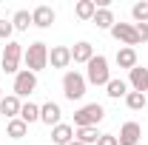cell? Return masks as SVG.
Listing matches in <instances>:
<instances>
[{
	"label": "cell",
	"instance_id": "5",
	"mask_svg": "<svg viewBox=\"0 0 148 145\" xmlns=\"http://www.w3.org/2000/svg\"><path fill=\"white\" fill-rule=\"evenodd\" d=\"M20 60H23V49H20V43L9 40V43L3 46V57H0V71H6V74H17V71H20Z\"/></svg>",
	"mask_w": 148,
	"mask_h": 145
},
{
	"label": "cell",
	"instance_id": "14",
	"mask_svg": "<svg viewBox=\"0 0 148 145\" xmlns=\"http://www.w3.org/2000/svg\"><path fill=\"white\" fill-rule=\"evenodd\" d=\"M51 142H54V145H69V142H74V125H69V122L54 125V128H51Z\"/></svg>",
	"mask_w": 148,
	"mask_h": 145
},
{
	"label": "cell",
	"instance_id": "9",
	"mask_svg": "<svg viewBox=\"0 0 148 145\" xmlns=\"http://www.w3.org/2000/svg\"><path fill=\"white\" fill-rule=\"evenodd\" d=\"M54 20H57V14L51 6H34L32 9V26H37V29H51Z\"/></svg>",
	"mask_w": 148,
	"mask_h": 145
},
{
	"label": "cell",
	"instance_id": "29",
	"mask_svg": "<svg viewBox=\"0 0 148 145\" xmlns=\"http://www.w3.org/2000/svg\"><path fill=\"white\" fill-rule=\"evenodd\" d=\"M69 145H83V142H77V140H74V142H69Z\"/></svg>",
	"mask_w": 148,
	"mask_h": 145
},
{
	"label": "cell",
	"instance_id": "25",
	"mask_svg": "<svg viewBox=\"0 0 148 145\" xmlns=\"http://www.w3.org/2000/svg\"><path fill=\"white\" fill-rule=\"evenodd\" d=\"M131 17L134 23H148V0H140L131 6Z\"/></svg>",
	"mask_w": 148,
	"mask_h": 145
},
{
	"label": "cell",
	"instance_id": "11",
	"mask_svg": "<svg viewBox=\"0 0 148 145\" xmlns=\"http://www.w3.org/2000/svg\"><path fill=\"white\" fill-rule=\"evenodd\" d=\"M49 63H51V68H66L71 63V49L69 46H54L49 51Z\"/></svg>",
	"mask_w": 148,
	"mask_h": 145
},
{
	"label": "cell",
	"instance_id": "6",
	"mask_svg": "<svg viewBox=\"0 0 148 145\" xmlns=\"http://www.w3.org/2000/svg\"><path fill=\"white\" fill-rule=\"evenodd\" d=\"M37 88V74H32L29 68L14 74V97H29Z\"/></svg>",
	"mask_w": 148,
	"mask_h": 145
},
{
	"label": "cell",
	"instance_id": "30",
	"mask_svg": "<svg viewBox=\"0 0 148 145\" xmlns=\"http://www.w3.org/2000/svg\"><path fill=\"white\" fill-rule=\"evenodd\" d=\"M0 100H3V88H0Z\"/></svg>",
	"mask_w": 148,
	"mask_h": 145
},
{
	"label": "cell",
	"instance_id": "26",
	"mask_svg": "<svg viewBox=\"0 0 148 145\" xmlns=\"http://www.w3.org/2000/svg\"><path fill=\"white\" fill-rule=\"evenodd\" d=\"M12 34H14V26H12V20H0V40H12Z\"/></svg>",
	"mask_w": 148,
	"mask_h": 145
},
{
	"label": "cell",
	"instance_id": "22",
	"mask_svg": "<svg viewBox=\"0 0 148 145\" xmlns=\"http://www.w3.org/2000/svg\"><path fill=\"white\" fill-rule=\"evenodd\" d=\"M20 120H23L26 125L40 122V105H34V103H23V108H20Z\"/></svg>",
	"mask_w": 148,
	"mask_h": 145
},
{
	"label": "cell",
	"instance_id": "19",
	"mask_svg": "<svg viewBox=\"0 0 148 145\" xmlns=\"http://www.w3.org/2000/svg\"><path fill=\"white\" fill-rule=\"evenodd\" d=\"M106 94H108L111 100H120V97H125V94H128V83H125V80H117V77H111L108 85H106Z\"/></svg>",
	"mask_w": 148,
	"mask_h": 145
},
{
	"label": "cell",
	"instance_id": "23",
	"mask_svg": "<svg viewBox=\"0 0 148 145\" xmlns=\"http://www.w3.org/2000/svg\"><path fill=\"white\" fill-rule=\"evenodd\" d=\"M12 26H14V31H26L32 26V12L29 9H17L14 17H12Z\"/></svg>",
	"mask_w": 148,
	"mask_h": 145
},
{
	"label": "cell",
	"instance_id": "20",
	"mask_svg": "<svg viewBox=\"0 0 148 145\" xmlns=\"http://www.w3.org/2000/svg\"><path fill=\"white\" fill-rule=\"evenodd\" d=\"M74 140L83 142V145H91V142L100 140V131H97L94 125H88V128H74Z\"/></svg>",
	"mask_w": 148,
	"mask_h": 145
},
{
	"label": "cell",
	"instance_id": "2",
	"mask_svg": "<svg viewBox=\"0 0 148 145\" xmlns=\"http://www.w3.org/2000/svg\"><path fill=\"white\" fill-rule=\"evenodd\" d=\"M103 120H106V108L100 103H88V105L74 111V128H88V125L97 128Z\"/></svg>",
	"mask_w": 148,
	"mask_h": 145
},
{
	"label": "cell",
	"instance_id": "18",
	"mask_svg": "<svg viewBox=\"0 0 148 145\" xmlns=\"http://www.w3.org/2000/svg\"><path fill=\"white\" fill-rule=\"evenodd\" d=\"M117 66L120 68H134L137 66V49H128V46H123L120 51H117Z\"/></svg>",
	"mask_w": 148,
	"mask_h": 145
},
{
	"label": "cell",
	"instance_id": "12",
	"mask_svg": "<svg viewBox=\"0 0 148 145\" xmlns=\"http://www.w3.org/2000/svg\"><path fill=\"white\" fill-rule=\"evenodd\" d=\"M60 117H63V111L57 103H46V105H40V122H46L49 128L60 125Z\"/></svg>",
	"mask_w": 148,
	"mask_h": 145
},
{
	"label": "cell",
	"instance_id": "3",
	"mask_svg": "<svg viewBox=\"0 0 148 145\" xmlns=\"http://www.w3.org/2000/svg\"><path fill=\"white\" fill-rule=\"evenodd\" d=\"M108 80H111L108 60L103 54H94L88 60V66H86V83H91V85H108Z\"/></svg>",
	"mask_w": 148,
	"mask_h": 145
},
{
	"label": "cell",
	"instance_id": "16",
	"mask_svg": "<svg viewBox=\"0 0 148 145\" xmlns=\"http://www.w3.org/2000/svg\"><path fill=\"white\" fill-rule=\"evenodd\" d=\"M91 23L97 26V29H103V31H111L117 20H114V12H111V9H97V14H94Z\"/></svg>",
	"mask_w": 148,
	"mask_h": 145
},
{
	"label": "cell",
	"instance_id": "31",
	"mask_svg": "<svg viewBox=\"0 0 148 145\" xmlns=\"http://www.w3.org/2000/svg\"><path fill=\"white\" fill-rule=\"evenodd\" d=\"M145 97H148V94H145Z\"/></svg>",
	"mask_w": 148,
	"mask_h": 145
},
{
	"label": "cell",
	"instance_id": "10",
	"mask_svg": "<svg viewBox=\"0 0 148 145\" xmlns=\"http://www.w3.org/2000/svg\"><path fill=\"white\" fill-rule=\"evenodd\" d=\"M128 83L134 91H140V94H148V68L145 66H134L128 74Z\"/></svg>",
	"mask_w": 148,
	"mask_h": 145
},
{
	"label": "cell",
	"instance_id": "17",
	"mask_svg": "<svg viewBox=\"0 0 148 145\" xmlns=\"http://www.w3.org/2000/svg\"><path fill=\"white\" fill-rule=\"evenodd\" d=\"M26 134H29V125H26L20 117H14V120L6 122V137H9V140H23Z\"/></svg>",
	"mask_w": 148,
	"mask_h": 145
},
{
	"label": "cell",
	"instance_id": "4",
	"mask_svg": "<svg viewBox=\"0 0 148 145\" xmlns=\"http://www.w3.org/2000/svg\"><path fill=\"white\" fill-rule=\"evenodd\" d=\"M86 74L80 71H66L63 74V94H66V100H83L86 97Z\"/></svg>",
	"mask_w": 148,
	"mask_h": 145
},
{
	"label": "cell",
	"instance_id": "21",
	"mask_svg": "<svg viewBox=\"0 0 148 145\" xmlns=\"http://www.w3.org/2000/svg\"><path fill=\"white\" fill-rule=\"evenodd\" d=\"M74 14H77L80 20H94V14H97L94 0H80V3L74 6Z\"/></svg>",
	"mask_w": 148,
	"mask_h": 145
},
{
	"label": "cell",
	"instance_id": "13",
	"mask_svg": "<svg viewBox=\"0 0 148 145\" xmlns=\"http://www.w3.org/2000/svg\"><path fill=\"white\" fill-rule=\"evenodd\" d=\"M20 108H23V103H20V97H14V94H9V97L0 100V114H3L6 120L20 117Z\"/></svg>",
	"mask_w": 148,
	"mask_h": 145
},
{
	"label": "cell",
	"instance_id": "27",
	"mask_svg": "<svg viewBox=\"0 0 148 145\" xmlns=\"http://www.w3.org/2000/svg\"><path fill=\"white\" fill-rule=\"evenodd\" d=\"M134 31L140 37V43H148V23H134Z\"/></svg>",
	"mask_w": 148,
	"mask_h": 145
},
{
	"label": "cell",
	"instance_id": "24",
	"mask_svg": "<svg viewBox=\"0 0 148 145\" xmlns=\"http://www.w3.org/2000/svg\"><path fill=\"white\" fill-rule=\"evenodd\" d=\"M125 105H128L131 111L148 108V97H145V94H140V91H128V94H125Z\"/></svg>",
	"mask_w": 148,
	"mask_h": 145
},
{
	"label": "cell",
	"instance_id": "15",
	"mask_svg": "<svg viewBox=\"0 0 148 145\" xmlns=\"http://www.w3.org/2000/svg\"><path fill=\"white\" fill-rule=\"evenodd\" d=\"M94 57V46L88 40H80V43H74L71 49V60L74 63H83V66H88V60Z\"/></svg>",
	"mask_w": 148,
	"mask_h": 145
},
{
	"label": "cell",
	"instance_id": "8",
	"mask_svg": "<svg viewBox=\"0 0 148 145\" xmlns=\"http://www.w3.org/2000/svg\"><path fill=\"white\" fill-rule=\"evenodd\" d=\"M140 140H143V128H140V122H123V128H120V137H117V142L120 145H140Z\"/></svg>",
	"mask_w": 148,
	"mask_h": 145
},
{
	"label": "cell",
	"instance_id": "7",
	"mask_svg": "<svg viewBox=\"0 0 148 145\" xmlns=\"http://www.w3.org/2000/svg\"><path fill=\"white\" fill-rule=\"evenodd\" d=\"M111 37H114V40H120V43H123V46H128V49L140 46V37H137V31H134V23H114Z\"/></svg>",
	"mask_w": 148,
	"mask_h": 145
},
{
	"label": "cell",
	"instance_id": "1",
	"mask_svg": "<svg viewBox=\"0 0 148 145\" xmlns=\"http://www.w3.org/2000/svg\"><path fill=\"white\" fill-rule=\"evenodd\" d=\"M23 60H26V68L32 74L43 71L46 66H49V46L43 43V40H37V43H32L26 51H23Z\"/></svg>",
	"mask_w": 148,
	"mask_h": 145
},
{
	"label": "cell",
	"instance_id": "28",
	"mask_svg": "<svg viewBox=\"0 0 148 145\" xmlns=\"http://www.w3.org/2000/svg\"><path fill=\"white\" fill-rule=\"evenodd\" d=\"M97 145H120V142H117V137H114V134H100Z\"/></svg>",
	"mask_w": 148,
	"mask_h": 145
}]
</instances>
